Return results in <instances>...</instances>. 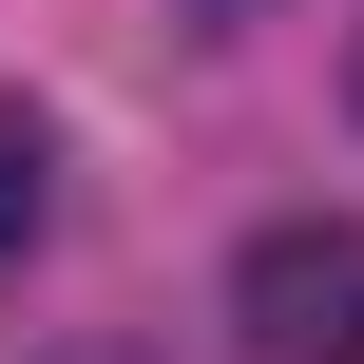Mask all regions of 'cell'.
Returning <instances> with one entry per match:
<instances>
[{
	"mask_svg": "<svg viewBox=\"0 0 364 364\" xmlns=\"http://www.w3.org/2000/svg\"><path fill=\"white\" fill-rule=\"evenodd\" d=\"M230 346L250 364H364V211H269L230 250Z\"/></svg>",
	"mask_w": 364,
	"mask_h": 364,
	"instance_id": "6da1fadb",
	"label": "cell"
},
{
	"mask_svg": "<svg viewBox=\"0 0 364 364\" xmlns=\"http://www.w3.org/2000/svg\"><path fill=\"white\" fill-rule=\"evenodd\" d=\"M38 230H58V134H38L19 96H0V288L38 269Z\"/></svg>",
	"mask_w": 364,
	"mask_h": 364,
	"instance_id": "7a4b0ae2",
	"label": "cell"
},
{
	"mask_svg": "<svg viewBox=\"0 0 364 364\" xmlns=\"http://www.w3.org/2000/svg\"><path fill=\"white\" fill-rule=\"evenodd\" d=\"M192 19H269V0H192Z\"/></svg>",
	"mask_w": 364,
	"mask_h": 364,
	"instance_id": "3957f363",
	"label": "cell"
},
{
	"mask_svg": "<svg viewBox=\"0 0 364 364\" xmlns=\"http://www.w3.org/2000/svg\"><path fill=\"white\" fill-rule=\"evenodd\" d=\"M346 96H364V58H346Z\"/></svg>",
	"mask_w": 364,
	"mask_h": 364,
	"instance_id": "277c9868",
	"label": "cell"
}]
</instances>
